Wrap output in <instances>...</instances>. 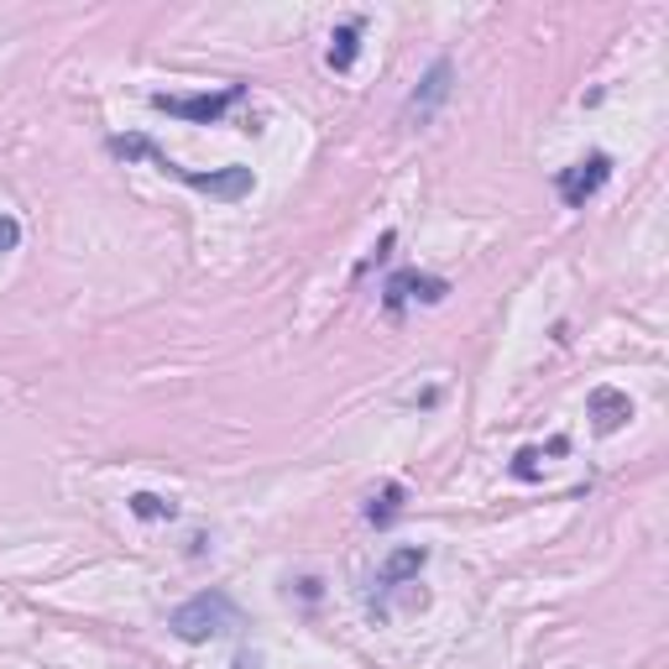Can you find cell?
Segmentation results:
<instances>
[{
    "label": "cell",
    "instance_id": "obj_1",
    "mask_svg": "<svg viewBox=\"0 0 669 669\" xmlns=\"http://www.w3.org/2000/svg\"><path fill=\"white\" fill-rule=\"evenodd\" d=\"M110 153L126 157V163H131V157H147L157 173H168V178L209 194V199H225V205H236V199H246V194L257 189V173L240 168V163H230V168H220V173H194V168H184V163H173V157L163 153V147H153L147 137H110Z\"/></svg>",
    "mask_w": 669,
    "mask_h": 669
},
{
    "label": "cell",
    "instance_id": "obj_2",
    "mask_svg": "<svg viewBox=\"0 0 669 669\" xmlns=\"http://www.w3.org/2000/svg\"><path fill=\"white\" fill-rule=\"evenodd\" d=\"M168 628H173V638H184V643H209V638L236 628V601L225 597V591H199V597H189L184 607H173Z\"/></svg>",
    "mask_w": 669,
    "mask_h": 669
},
{
    "label": "cell",
    "instance_id": "obj_3",
    "mask_svg": "<svg viewBox=\"0 0 669 669\" xmlns=\"http://www.w3.org/2000/svg\"><path fill=\"white\" fill-rule=\"evenodd\" d=\"M607 178H612V157L591 153V157H581V163H570V168L554 173V194H560L570 209H586V199H591V194H601V184H607Z\"/></svg>",
    "mask_w": 669,
    "mask_h": 669
},
{
    "label": "cell",
    "instance_id": "obj_4",
    "mask_svg": "<svg viewBox=\"0 0 669 669\" xmlns=\"http://www.w3.org/2000/svg\"><path fill=\"white\" fill-rule=\"evenodd\" d=\"M236 100H246V85H225L220 95H153L157 110L184 116V120H220Z\"/></svg>",
    "mask_w": 669,
    "mask_h": 669
},
{
    "label": "cell",
    "instance_id": "obj_5",
    "mask_svg": "<svg viewBox=\"0 0 669 669\" xmlns=\"http://www.w3.org/2000/svg\"><path fill=\"white\" fill-rule=\"evenodd\" d=\"M450 293L445 277H430V273H393L387 277V288H382V304H387V314H403V304L409 298H419V304H440Z\"/></svg>",
    "mask_w": 669,
    "mask_h": 669
},
{
    "label": "cell",
    "instance_id": "obj_6",
    "mask_svg": "<svg viewBox=\"0 0 669 669\" xmlns=\"http://www.w3.org/2000/svg\"><path fill=\"white\" fill-rule=\"evenodd\" d=\"M450 79H455V69H450V58H440V63L424 73V85L413 89V100L403 105V120H409V126H424V120L450 100Z\"/></svg>",
    "mask_w": 669,
    "mask_h": 669
},
{
    "label": "cell",
    "instance_id": "obj_7",
    "mask_svg": "<svg viewBox=\"0 0 669 669\" xmlns=\"http://www.w3.org/2000/svg\"><path fill=\"white\" fill-rule=\"evenodd\" d=\"M586 413H591L597 434H618L622 424L633 419V397L622 393V387H591V397H586Z\"/></svg>",
    "mask_w": 669,
    "mask_h": 669
},
{
    "label": "cell",
    "instance_id": "obj_8",
    "mask_svg": "<svg viewBox=\"0 0 669 669\" xmlns=\"http://www.w3.org/2000/svg\"><path fill=\"white\" fill-rule=\"evenodd\" d=\"M430 565V550H424V544H403V550H393L387 554V565L377 570V601L387 597V591H397V586L403 581H419V570Z\"/></svg>",
    "mask_w": 669,
    "mask_h": 669
},
{
    "label": "cell",
    "instance_id": "obj_9",
    "mask_svg": "<svg viewBox=\"0 0 669 669\" xmlns=\"http://www.w3.org/2000/svg\"><path fill=\"white\" fill-rule=\"evenodd\" d=\"M361 27H366V21L351 17V21H341V27L329 32V69H335V73H345L351 63H356V52H361Z\"/></svg>",
    "mask_w": 669,
    "mask_h": 669
},
{
    "label": "cell",
    "instance_id": "obj_10",
    "mask_svg": "<svg viewBox=\"0 0 669 669\" xmlns=\"http://www.w3.org/2000/svg\"><path fill=\"white\" fill-rule=\"evenodd\" d=\"M137 518H147V523H163V518H173L178 508H173L168 498H157V492H131V502H126Z\"/></svg>",
    "mask_w": 669,
    "mask_h": 669
},
{
    "label": "cell",
    "instance_id": "obj_11",
    "mask_svg": "<svg viewBox=\"0 0 669 669\" xmlns=\"http://www.w3.org/2000/svg\"><path fill=\"white\" fill-rule=\"evenodd\" d=\"M397 508H403V486H397V481H387V486H382V498H372L366 518H372V523H393Z\"/></svg>",
    "mask_w": 669,
    "mask_h": 669
},
{
    "label": "cell",
    "instance_id": "obj_12",
    "mask_svg": "<svg viewBox=\"0 0 669 669\" xmlns=\"http://www.w3.org/2000/svg\"><path fill=\"white\" fill-rule=\"evenodd\" d=\"M21 246V225H17V215H6V209H0V257H6V252H17Z\"/></svg>",
    "mask_w": 669,
    "mask_h": 669
},
{
    "label": "cell",
    "instance_id": "obj_13",
    "mask_svg": "<svg viewBox=\"0 0 669 669\" xmlns=\"http://www.w3.org/2000/svg\"><path fill=\"white\" fill-rule=\"evenodd\" d=\"M533 461H539V450H518V455H513V476L533 481V476H539V465H533Z\"/></svg>",
    "mask_w": 669,
    "mask_h": 669
},
{
    "label": "cell",
    "instance_id": "obj_14",
    "mask_svg": "<svg viewBox=\"0 0 669 669\" xmlns=\"http://www.w3.org/2000/svg\"><path fill=\"white\" fill-rule=\"evenodd\" d=\"M236 669H262V653H252V649H240V653H236Z\"/></svg>",
    "mask_w": 669,
    "mask_h": 669
}]
</instances>
